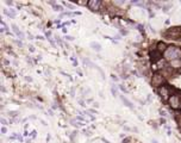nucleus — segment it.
<instances>
[{"mask_svg":"<svg viewBox=\"0 0 181 143\" xmlns=\"http://www.w3.org/2000/svg\"><path fill=\"white\" fill-rule=\"evenodd\" d=\"M164 57L167 60H179L181 59V49L178 47H168L164 50Z\"/></svg>","mask_w":181,"mask_h":143,"instance_id":"f257e3e1","label":"nucleus"},{"mask_svg":"<svg viewBox=\"0 0 181 143\" xmlns=\"http://www.w3.org/2000/svg\"><path fill=\"white\" fill-rule=\"evenodd\" d=\"M161 57H162V54L160 53V51H157V50H155L154 53H150V60H151V62H154V63L159 62V61L161 60Z\"/></svg>","mask_w":181,"mask_h":143,"instance_id":"f03ea898","label":"nucleus"},{"mask_svg":"<svg viewBox=\"0 0 181 143\" xmlns=\"http://www.w3.org/2000/svg\"><path fill=\"white\" fill-rule=\"evenodd\" d=\"M87 6L90 8V10H93V11H97L100 6V1H97V0H92V1H88L87 3Z\"/></svg>","mask_w":181,"mask_h":143,"instance_id":"7ed1b4c3","label":"nucleus"},{"mask_svg":"<svg viewBox=\"0 0 181 143\" xmlns=\"http://www.w3.org/2000/svg\"><path fill=\"white\" fill-rule=\"evenodd\" d=\"M159 91H160V94H161V97H162L163 99H167L168 96H169V89H168L166 86H161Z\"/></svg>","mask_w":181,"mask_h":143,"instance_id":"20e7f679","label":"nucleus"},{"mask_svg":"<svg viewBox=\"0 0 181 143\" xmlns=\"http://www.w3.org/2000/svg\"><path fill=\"white\" fill-rule=\"evenodd\" d=\"M169 101H171L172 106H173L174 109H178V107L180 106V103H179V99H178V97H176V96H173V97L169 99Z\"/></svg>","mask_w":181,"mask_h":143,"instance_id":"39448f33","label":"nucleus"},{"mask_svg":"<svg viewBox=\"0 0 181 143\" xmlns=\"http://www.w3.org/2000/svg\"><path fill=\"white\" fill-rule=\"evenodd\" d=\"M12 28H13V31L17 33V36H18V37H20V38H24V35H23V33H22V32L18 30V28L16 27V25H12Z\"/></svg>","mask_w":181,"mask_h":143,"instance_id":"423d86ee","label":"nucleus"},{"mask_svg":"<svg viewBox=\"0 0 181 143\" xmlns=\"http://www.w3.org/2000/svg\"><path fill=\"white\" fill-rule=\"evenodd\" d=\"M92 47H94V49H95V50H98V51L100 50V45H99L98 43H97V44H95V43H92Z\"/></svg>","mask_w":181,"mask_h":143,"instance_id":"0eeeda50","label":"nucleus"},{"mask_svg":"<svg viewBox=\"0 0 181 143\" xmlns=\"http://www.w3.org/2000/svg\"><path fill=\"white\" fill-rule=\"evenodd\" d=\"M1 133H3V134H6V128H5V126L1 128Z\"/></svg>","mask_w":181,"mask_h":143,"instance_id":"6e6552de","label":"nucleus"},{"mask_svg":"<svg viewBox=\"0 0 181 143\" xmlns=\"http://www.w3.org/2000/svg\"><path fill=\"white\" fill-rule=\"evenodd\" d=\"M1 123H3V125H6V121H5V119H4V118H3V119H1Z\"/></svg>","mask_w":181,"mask_h":143,"instance_id":"1a4fd4ad","label":"nucleus"}]
</instances>
